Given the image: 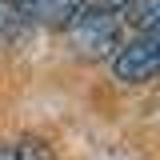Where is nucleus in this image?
<instances>
[{"label":"nucleus","instance_id":"obj_1","mask_svg":"<svg viewBox=\"0 0 160 160\" xmlns=\"http://www.w3.org/2000/svg\"><path fill=\"white\" fill-rule=\"evenodd\" d=\"M120 16L116 12H100V8H80V16L68 24L72 44L80 48V56H108L120 48Z\"/></svg>","mask_w":160,"mask_h":160},{"label":"nucleus","instance_id":"obj_2","mask_svg":"<svg viewBox=\"0 0 160 160\" xmlns=\"http://www.w3.org/2000/svg\"><path fill=\"white\" fill-rule=\"evenodd\" d=\"M12 4L28 24H44V28H68L80 16V0H12Z\"/></svg>","mask_w":160,"mask_h":160},{"label":"nucleus","instance_id":"obj_3","mask_svg":"<svg viewBox=\"0 0 160 160\" xmlns=\"http://www.w3.org/2000/svg\"><path fill=\"white\" fill-rule=\"evenodd\" d=\"M120 12H124V16H120V24H128V28L144 32V28L160 24V0H128Z\"/></svg>","mask_w":160,"mask_h":160},{"label":"nucleus","instance_id":"obj_4","mask_svg":"<svg viewBox=\"0 0 160 160\" xmlns=\"http://www.w3.org/2000/svg\"><path fill=\"white\" fill-rule=\"evenodd\" d=\"M28 28H32V24L20 16L16 4H12V0H0V40H20Z\"/></svg>","mask_w":160,"mask_h":160},{"label":"nucleus","instance_id":"obj_5","mask_svg":"<svg viewBox=\"0 0 160 160\" xmlns=\"http://www.w3.org/2000/svg\"><path fill=\"white\" fill-rule=\"evenodd\" d=\"M0 160H52V152L40 140H20V144H0Z\"/></svg>","mask_w":160,"mask_h":160},{"label":"nucleus","instance_id":"obj_6","mask_svg":"<svg viewBox=\"0 0 160 160\" xmlns=\"http://www.w3.org/2000/svg\"><path fill=\"white\" fill-rule=\"evenodd\" d=\"M128 0H80V8H100V12H120Z\"/></svg>","mask_w":160,"mask_h":160}]
</instances>
